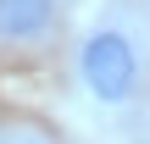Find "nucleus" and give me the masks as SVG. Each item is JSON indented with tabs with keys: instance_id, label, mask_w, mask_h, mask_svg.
Masks as SVG:
<instances>
[{
	"instance_id": "2",
	"label": "nucleus",
	"mask_w": 150,
	"mask_h": 144,
	"mask_svg": "<svg viewBox=\"0 0 150 144\" xmlns=\"http://www.w3.org/2000/svg\"><path fill=\"white\" fill-rule=\"evenodd\" d=\"M56 0H0V39H17V44H33L56 28Z\"/></svg>"
},
{
	"instance_id": "1",
	"label": "nucleus",
	"mask_w": 150,
	"mask_h": 144,
	"mask_svg": "<svg viewBox=\"0 0 150 144\" xmlns=\"http://www.w3.org/2000/svg\"><path fill=\"white\" fill-rule=\"evenodd\" d=\"M72 67H78V83H83V94H89L95 105H128V100L139 94V83H145L139 44H134V33L117 28V22H95V28L78 39Z\"/></svg>"
},
{
	"instance_id": "3",
	"label": "nucleus",
	"mask_w": 150,
	"mask_h": 144,
	"mask_svg": "<svg viewBox=\"0 0 150 144\" xmlns=\"http://www.w3.org/2000/svg\"><path fill=\"white\" fill-rule=\"evenodd\" d=\"M17 144H33V139H17Z\"/></svg>"
}]
</instances>
